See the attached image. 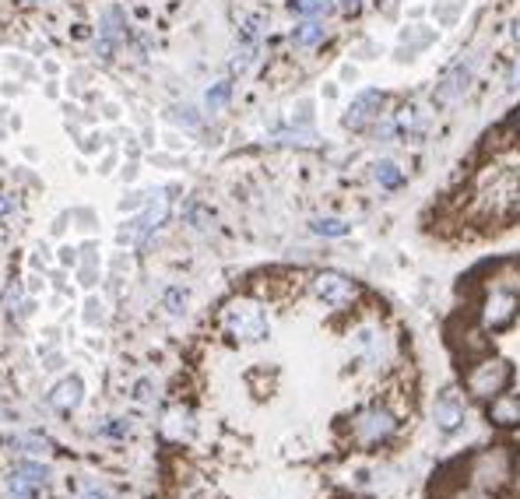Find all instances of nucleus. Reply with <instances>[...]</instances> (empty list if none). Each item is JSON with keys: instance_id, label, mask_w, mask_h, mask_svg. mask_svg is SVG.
I'll return each instance as SVG.
<instances>
[{"instance_id": "nucleus-1", "label": "nucleus", "mask_w": 520, "mask_h": 499, "mask_svg": "<svg viewBox=\"0 0 520 499\" xmlns=\"http://www.w3.org/2000/svg\"><path fill=\"white\" fill-rule=\"evenodd\" d=\"M475 309H478V327L485 334L507 331L520 313V268H514V264L500 268L489 278V285L482 289V300Z\"/></svg>"}, {"instance_id": "nucleus-2", "label": "nucleus", "mask_w": 520, "mask_h": 499, "mask_svg": "<svg viewBox=\"0 0 520 499\" xmlns=\"http://www.w3.org/2000/svg\"><path fill=\"white\" fill-rule=\"evenodd\" d=\"M218 327H221V334H225L229 341H236V345H257V341H264V338L271 334V316H268V309L257 300L236 296V300H229L221 306Z\"/></svg>"}, {"instance_id": "nucleus-3", "label": "nucleus", "mask_w": 520, "mask_h": 499, "mask_svg": "<svg viewBox=\"0 0 520 499\" xmlns=\"http://www.w3.org/2000/svg\"><path fill=\"white\" fill-rule=\"evenodd\" d=\"M348 436L359 450H373V447H384L398 436V415L387 408V404H366L359 408L352 418H348Z\"/></svg>"}, {"instance_id": "nucleus-4", "label": "nucleus", "mask_w": 520, "mask_h": 499, "mask_svg": "<svg viewBox=\"0 0 520 499\" xmlns=\"http://www.w3.org/2000/svg\"><path fill=\"white\" fill-rule=\"evenodd\" d=\"M517 468H514V454L507 447H485L478 450L471 461H468V486H478V489H507L514 482Z\"/></svg>"}, {"instance_id": "nucleus-5", "label": "nucleus", "mask_w": 520, "mask_h": 499, "mask_svg": "<svg viewBox=\"0 0 520 499\" xmlns=\"http://www.w3.org/2000/svg\"><path fill=\"white\" fill-rule=\"evenodd\" d=\"M514 380V366L500 355H482L478 363L468 366L464 373V391L478 401H493L496 394H503Z\"/></svg>"}, {"instance_id": "nucleus-6", "label": "nucleus", "mask_w": 520, "mask_h": 499, "mask_svg": "<svg viewBox=\"0 0 520 499\" xmlns=\"http://www.w3.org/2000/svg\"><path fill=\"white\" fill-rule=\"evenodd\" d=\"M53 486V468L35 457H18L4 475V493L11 499H39Z\"/></svg>"}, {"instance_id": "nucleus-7", "label": "nucleus", "mask_w": 520, "mask_h": 499, "mask_svg": "<svg viewBox=\"0 0 520 499\" xmlns=\"http://www.w3.org/2000/svg\"><path fill=\"white\" fill-rule=\"evenodd\" d=\"M520 194V176L510 169H485L478 176V187H475V200L482 204V211H493V214H503L514 207V200Z\"/></svg>"}, {"instance_id": "nucleus-8", "label": "nucleus", "mask_w": 520, "mask_h": 499, "mask_svg": "<svg viewBox=\"0 0 520 499\" xmlns=\"http://www.w3.org/2000/svg\"><path fill=\"white\" fill-rule=\"evenodd\" d=\"M359 282L355 278H348V275H341V271H316L313 275V296L323 302L327 309H334V313H341V309H348V306H355L359 302Z\"/></svg>"}, {"instance_id": "nucleus-9", "label": "nucleus", "mask_w": 520, "mask_h": 499, "mask_svg": "<svg viewBox=\"0 0 520 499\" xmlns=\"http://www.w3.org/2000/svg\"><path fill=\"white\" fill-rule=\"evenodd\" d=\"M46 404H50V411H57V415H74L81 404H85V380L78 377V373H64V377H57L50 387H46Z\"/></svg>"}, {"instance_id": "nucleus-10", "label": "nucleus", "mask_w": 520, "mask_h": 499, "mask_svg": "<svg viewBox=\"0 0 520 499\" xmlns=\"http://www.w3.org/2000/svg\"><path fill=\"white\" fill-rule=\"evenodd\" d=\"M384 102L387 96L384 92H376V89H366V92H359L352 105L345 109V116H341V123L348 127V130H366V127H373L376 120H380V113H384Z\"/></svg>"}, {"instance_id": "nucleus-11", "label": "nucleus", "mask_w": 520, "mask_h": 499, "mask_svg": "<svg viewBox=\"0 0 520 499\" xmlns=\"http://www.w3.org/2000/svg\"><path fill=\"white\" fill-rule=\"evenodd\" d=\"M471 78H475V60H457V64L439 78V85H436V92H432V102H436V105H454V102L471 89Z\"/></svg>"}, {"instance_id": "nucleus-12", "label": "nucleus", "mask_w": 520, "mask_h": 499, "mask_svg": "<svg viewBox=\"0 0 520 499\" xmlns=\"http://www.w3.org/2000/svg\"><path fill=\"white\" fill-rule=\"evenodd\" d=\"M432 415H436V429L439 433H457L461 425H464V418H468V404L461 398V391L457 387H443L439 394H436V404H432Z\"/></svg>"}, {"instance_id": "nucleus-13", "label": "nucleus", "mask_w": 520, "mask_h": 499, "mask_svg": "<svg viewBox=\"0 0 520 499\" xmlns=\"http://www.w3.org/2000/svg\"><path fill=\"white\" fill-rule=\"evenodd\" d=\"M0 313L7 316V324L21 327V324L35 313V296H28L25 285H21L18 278H11V282L4 285V292H0Z\"/></svg>"}, {"instance_id": "nucleus-14", "label": "nucleus", "mask_w": 520, "mask_h": 499, "mask_svg": "<svg viewBox=\"0 0 520 499\" xmlns=\"http://www.w3.org/2000/svg\"><path fill=\"white\" fill-rule=\"evenodd\" d=\"M7 450H14L18 457H35V461H43V457H50L53 454V440L46 436V433H39V429H21V433H11V436H4L0 440Z\"/></svg>"}, {"instance_id": "nucleus-15", "label": "nucleus", "mask_w": 520, "mask_h": 499, "mask_svg": "<svg viewBox=\"0 0 520 499\" xmlns=\"http://www.w3.org/2000/svg\"><path fill=\"white\" fill-rule=\"evenodd\" d=\"M159 425H162V436L169 443H187L194 436V429H198V418H194V411L187 404H173V408L162 411V422Z\"/></svg>"}, {"instance_id": "nucleus-16", "label": "nucleus", "mask_w": 520, "mask_h": 499, "mask_svg": "<svg viewBox=\"0 0 520 499\" xmlns=\"http://www.w3.org/2000/svg\"><path fill=\"white\" fill-rule=\"evenodd\" d=\"M485 415H489V422L496 429H520V394H510V391L496 394L489 401Z\"/></svg>"}, {"instance_id": "nucleus-17", "label": "nucleus", "mask_w": 520, "mask_h": 499, "mask_svg": "<svg viewBox=\"0 0 520 499\" xmlns=\"http://www.w3.org/2000/svg\"><path fill=\"white\" fill-rule=\"evenodd\" d=\"M394 127H398V137H418V134H425L429 116H425V109H422L418 102H408V105L398 109Z\"/></svg>"}, {"instance_id": "nucleus-18", "label": "nucleus", "mask_w": 520, "mask_h": 499, "mask_svg": "<svg viewBox=\"0 0 520 499\" xmlns=\"http://www.w3.org/2000/svg\"><path fill=\"white\" fill-rule=\"evenodd\" d=\"M323 43H327V25L320 18H307V21H299L292 28V46L296 50H316Z\"/></svg>"}, {"instance_id": "nucleus-19", "label": "nucleus", "mask_w": 520, "mask_h": 499, "mask_svg": "<svg viewBox=\"0 0 520 499\" xmlns=\"http://www.w3.org/2000/svg\"><path fill=\"white\" fill-rule=\"evenodd\" d=\"M71 496L74 499H120L103 479L96 475H71Z\"/></svg>"}, {"instance_id": "nucleus-20", "label": "nucleus", "mask_w": 520, "mask_h": 499, "mask_svg": "<svg viewBox=\"0 0 520 499\" xmlns=\"http://www.w3.org/2000/svg\"><path fill=\"white\" fill-rule=\"evenodd\" d=\"M373 180H376L384 191H398V187L405 183V173H401V166H398V162L380 159V162L373 166Z\"/></svg>"}, {"instance_id": "nucleus-21", "label": "nucleus", "mask_w": 520, "mask_h": 499, "mask_svg": "<svg viewBox=\"0 0 520 499\" xmlns=\"http://www.w3.org/2000/svg\"><path fill=\"white\" fill-rule=\"evenodd\" d=\"M96 436H99V440H116V443H120V440L130 436V422H127L123 415H105L103 422L96 425Z\"/></svg>"}, {"instance_id": "nucleus-22", "label": "nucleus", "mask_w": 520, "mask_h": 499, "mask_svg": "<svg viewBox=\"0 0 520 499\" xmlns=\"http://www.w3.org/2000/svg\"><path fill=\"white\" fill-rule=\"evenodd\" d=\"M310 229L316 236H327V239H338V236H348V222L345 218H334V214H320V218H313Z\"/></svg>"}, {"instance_id": "nucleus-23", "label": "nucleus", "mask_w": 520, "mask_h": 499, "mask_svg": "<svg viewBox=\"0 0 520 499\" xmlns=\"http://www.w3.org/2000/svg\"><path fill=\"white\" fill-rule=\"evenodd\" d=\"M183 222H187V229H194V232H208L211 229V211L205 207V204L190 200V204L183 207Z\"/></svg>"}, {"instance_id": "nucleus-24", "label": "nucleus", "mask_w": 520, "mask_h": 499, "mask_svg": "<svg viewBox=\"0 0 520 499\" xmlns=\"http://www.w3.org/2000/svg\"><path fill=\"white\" fill-rule=\"evenodd\" d=\"M289 7L296 14H303V18H323V14H330L338 7V0H289Z\"/></svg>"}, {"instance_id": "nucleus-25", "label": "nucleus", "mask_w": 520, "mask_h": 499, "mask_svg": "<svg viewBox=\"0 0 520 499\" xmlns=\"http://www.w3.org/2000/svg\"><path fill=\"white\" fill-rule=\"evenodd\" d=\"M187 300H190V296H187L183 285H169V289L162 292V306H166L169 316H183V313H187Z\"/></svg>"}, {"instance_id": "nucleus-26", "label": "nucleus", "mask_w": 520, "mask_h": 499, "mask_svg": "<svg viewBox=\"0 0 520 499\" xmlns=\"http://www.w3.org/2000/svg\"><path fill=\"white\" fill-rule=\"evenodd\" d=\"M229 99H232V82H214L205 96V105H208V113H221Z\"/></svg>"}, {"instance_id": "nucleus-27", "label": "nucleus", "mask_w": 520, "mask_h": 499, "mask_svg": "<svg viewBox=\"0 0 520 499\" xmlns=\"http://www.w3.org/2000/svg\"><path fill=\"white\" fill-rule=\"evenodd\" d=\"M257 53H260V46H250V43H243V50L232 57V71H236V74H246V71L257 64Z\"/></svg>"}, {"instance_id": "nucleus-28", "label": "nucleus", "mask_w": 520, "mask_h": 499, "mask_svg": "<svg viewBox=\"0 0 520 499\" xmlns=\"http://www.w3.org/2000/svg\"><path fill=\"white\" fill-rule=\"evenodd\" d=\"M169 120H173V123H183V127H190V130L201 127V113H198L194 105H173V109H169Z\"/></svg>"}, {"instance_id": "nucleus-29", "label": "nucleus", "mask_w": 520, "mask_h": 499, "mask_svg": "<svg viewBox=\"0 0 520 499\" xmlns=\"http://www.w3.org/2000/svg\"><path fill=\"white\" fill-rule=\"evenodd\" d=\"M39 355H43V373H60V370L67 366V355H64L60 348H46V345H39Z\"/></svg>"}, {"instance_id": "nucleus-30", "label": "nucleus", "mask_w": 520, "mask_h": 499, "mask_svg": "<svg viewBox=\"0 0 520 499\" xmlns=\"http://www.w3.org/2000/svg\"><path fill=\"white\" fill-rule=\"evenodd\" d=\"M130 398H134V404H141V408H151L155 404V384L151 380H137Z\"/></svg>"}, {"instance_id": "nucleus-31", "label": "nucleus", "mask_w": 520, "mask_h": 499, "mask_svg": "<svg viewBox=\"0 0 520 499\" xmlns=\"http://www.w3.org/2000/svg\"><path fill=\"white\" fill-rule=\"evenodd\" d=\"M78 285L96 289L99 285V264H78Z\"/></svg>"}, {"instance_id": "nucleus-32", "label": "nucleus", "mask_w": 520, "mask_h": 499, "mask_svg": "<svg viewBox=\"0 0 520 499\" xmlns=\"http://www.w3.org/2000/svg\"><path fill=\"white\" fill-rule=\"evenodd\" d=\"M81 316H85V324H89V327H99V324H103V302L99 300H85V309H81Z\"/></svg>"}, {"instance_id": "nucleus-33", "label": "nucleus", "mask_w": 520, "mask_h": 499, "mask_svg": "<svg viewBox=\"0 0 520 499\" xmlns=\"http://www.w3.org/2000/svg\"><path fill=\"white\" fill-rule=\"evenodd\" d=\"M18 207H21L18 194H0V222H7L11 214H18Z\"/></svg>"}, {"instance_id": "nucleus-34", "label": "nucleus", "mask_w": 520, "mask_h": 499, "mask_svg": "<svg viewBox=\"0 0 520 499\" xmlns=\"http://www.w3.org/2000/svg\"><path fill=\"white\" fill-rule=\"evenodd\" d=\"M450 499H496L489 489H478V486H464L457 493H450Z\"/></svg>"}, {"instance_id": "nucleus-35", "label": "nucleus", "mask_w": 520, "mask_h": 499, "mask_svg": "<svg viewBox=\"0 0 520 499\" xmlns=\"http://www.w3.org/2000/svg\"><path fill=\"white\" fill-rule=\"evenodd\" d=\"M71 218H74V211H60V214H57V222H53V229H50V232H53V236H57V239H64V236H67V229H71Z\"/></svg>"}, {"instance_id": "nucleus-36", "label": "nucleus", "mask_w": 520, "mask_h": 499, "mask_svg": "<svg viewBox=\"0 0 520 499\" xmlns=\"http://www.w3.org/2000/svg\"><path fill=\"white\" fill-rule=\"evenodd\" d=\"M74 218H78V225H81V229L96 232V211H92V207H78V211H74Z\"/></svg>"}, {"instance_id": "nucleus-37", "label": "nucleus", "mask_w": 520, "mask_h": 499, "mask_svg": "<svg viewBox=\"0 0 520 499\" xmlns=\"http://www.w3.org/2000/svg\"><path fill=\"white\" fill-rule=\"evenodd\" d=\"M78 148L96 155V152H103V141H99V134H89V137H78Z\"/></svg>"}, {"instance_id": "nucleus-38", "label": "nucleus", "mask_w": 520, "mask_h": 499, "mask_svg": "<svg viewBox=\"0 0 520 499\" xmlns=\"http://www.w3.org/2000/svg\"><path fill=\"white\" fill-rule=\"evenodd\" d=\"M32 268H35V271H50V253H46V246H35V253H32Z\"/></svg>"}, {"instance_id": "nucleus-39", "label": "nucleus", "mask_w": 520, "mask_h": 499, "mask_svg": "<svg viewBox=\"0 0 520 499\" xmlns=\"http://www.w3.org/2000/svg\"><path fill=\"white\" fill-rule=\"evenodd\" d=\"M43 289H46V282H43V275H39V271L25 278V292H28V296H39Z\"/></svg>"}, {"instance_id": "nucleus-40", "label": "nucleus", "mask_w": 520, "mask_h": 499, "mask_svg": "<svg viewBox=\"0 0 520 499\" xmlns=\"http://www.w3.org/2000/svg\"><path fill=\"white\" fill-rule=\"evenodd\" d=\"M60 264H64V271L67 268H78V250L74 246H60Z\"/></svg>"}, {"instance_id": "nucleus-41", "label": "nucleus", "mask_w": 520, "mask_h": 499, "mask_svg": "<svg viewBox=\"0 0 520 499\" xmlns=\"http://www.w3.org/2000/svg\"><path fill=\"white\" fill-rule=\"evenodd\" d=\"M14 418H18V411L7 408V404H0V422H14Z\"/></svg>"}, {"instance_id": "nucleus-42", "label": "nucleus", "mask_w": 520, "mask_h": 499, "mask_svg": "<svg viewBox=\"0 0 520 499\" xmlns=\"http://www.w3.org/2000/svg\"><path fill=\"white\" fill-rule=\"evenodd\" d=\"M141 204H144V200H141V198H134V194H130V198H123V200H120V207H123V211H130V207H141Z\"/></svg>"}, {"instance_id": "nucleus-43", "label": "nucleus", "mask_w": 520, "mask_h": 499, "mask_svg": "<svg viewBox=\"0 0 520 499\" xmlns=\"http://www.w3.org/2000/svg\"><path fill=\"white\" fill-rule=\"evenodd\" d=\"M113 169H116V155H105L103 166H99V173H113Z\"/></svg>"}, {"instance_id": "nucleus-44", "label": "nucleus", "mask_w": 520, "mask_h": 499, "mask_svg": "<svg viewBox=\"0 0 520 499\" xmlns=\"http://www.w3.org/2000/svg\"><path fill=\"white\" fill-rule=\"evenodd\" d=\"M514 130H517V137H520V105H517V113H514Z\"/></svg>"}, {"instance_id": "nucleus-45", "label": "nucleus", "mask_w": 520, "mask_h": 499, "mask_svg": "<svg viewBox=\"0 0 520 499\" xmlns=\"http://www.w3.org/2000/svg\"><path fill=\"white\" fill-rule=\"evenodd\" d=\"M18 4H50V0H18Z\"/></svg>"}, {"instance_id": "nucleus-46", "label": "nucleus", "mask_w": 520, "mask_h": 499, "mask_svg": "<svg viewBox=\"0 0 520 499\" xmlns=\"http://www.w3.org/2000/svg\"><path fill=\"white\" fill-rule=\"evenodd\" d=\"M514 39H517V43H520V25H517V28H514Z\"/></svg>"}, {"instance_id": "nucleus-47", "label": "nucleus", "mask_w": 520, "mask_h": 499, "mask_svg": "<svg viewBox=\"0 0 520 499\" xmlns=\"http://www.w3.org/2000/svg\"><path fill=\"white\" fill-rule=\"evenodd\" d=\"M517 85H520V74H517Z\"/></svg>"}, {"instance_id": "nucleus-48", "label": "nucleus", "mask_w": 520, "mask_h": 499, "mask_svg": "<svg viewBox=\"0 0 520 499\" xmlns=\"http://www.w3.org/2000/svg\"><path fill=\"white\" fill-rule=\"evenodd\" d=\"M64 499H74V496H64Z\"/></svg>"}]
</instances>
